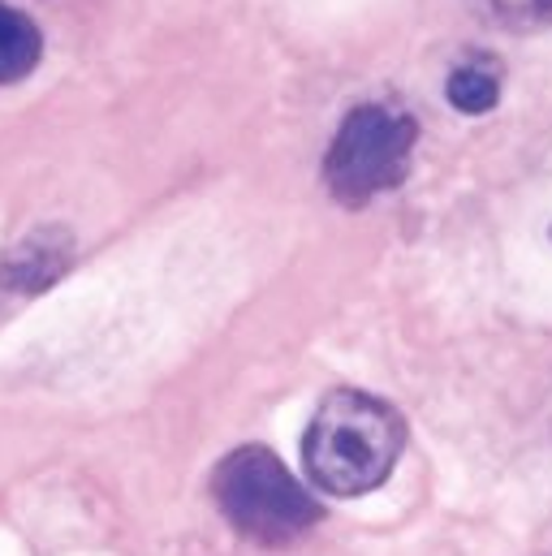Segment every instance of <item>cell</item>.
<instances>
[{
    "label": "cell",
    "mask_w": 552,
    "mask_h": 556,
    "mask_svg": "<svg viewBox=\"0 0 552 556\" xmlns=\"http://www.w3.org/2000/svg\"><path fill=\"white\" fill-rule=\"evenodd\" d=\"M471 9L505 30H544L552 26V0H471Z\"/></svg>",
    "instance_id": "7"
},
{
    "label": "cell",
    "mask_w": 552,
    "mask_h": 556,
    "mask_svg": "<svg viewBox=\"0 0 552 556\" xmlns=\"http://www.w3.org/2000/svg\"><path fill=\"white\" fill-rule=\"evenodd\" d=\"M406 444L402 415L359 389H337L319 402V410L306 427L302 457L311 483H319L333 496H363L380 488Z\"/></svg>",
    "instance_id": "1"
},
{
    "label": "cell",
    "mask_w": 552,
    "mask_h": 556,
    "mask_svg": "<svg viewBox=\"0 0 552 556\" xmlns=\"http://www.w3.org/2000/svg\"><path fill=\"white\" fill-rule=\"evenodd\" d=\"M418 126L398 104H359L324 155V181L337 203L363 207L406 181Z\"/></svg>",
    "instance_id": "3"
},
{
    "label": "cell",
    "mask_w": 552,
    "mask_h": 556,
    "mask_svg": "<svg viewBox=\"0 0 552 556\" xmlns=\"http://www.w3.org/2000/svg\"><path fill=\"white\" fill-rule=\"evenodd\" d=\"M444 96L457 113L466 117H479V113H492L497 100H501V61L497 56H466L449 70V83H444Z\"/></svg>",
    "instance_id": "5"
},
{
    "label": "cell",
    "mask_w": 552,
    "mask_h": 556,
    "mask_svg": "<svg viewBox=\"0 0 552 556\" xmlns=\"http://www.w3.org/2000/svg\"><path fill=\"white\" fill-rule=\"evenodd\" d=\"M212 496L229 518V527L264 548L293 544L319 522V505L311 501V492L264 444L234 448L212 470Z\"/></svg>",
    "instance_id": "2"
},
{
    "label": "cell",
    "mask_w": 552,
    "mask_h": 556,
    "mask_svg": "<svg viewBox=\"0 0 552 556\" xmlns=\"http://www.w3.org/2000/svg\"><path fill=\"white\" fill-rule=\"evenodd\" d=\"M74 264V233L61 225H39L17 238L0 260V289L13 293H43L48 285L70 273Z\"/></svg>",
    "instance_id": "4"
},
{
    "label": "cell",
    "mask_w": 552,
    "mask_h": 556,
    "mask_svg": "<svg viewBox=\"0 0 552 556\" xmlns=\"http://www.w3.org/2000/svg\"><path fill=\"white\" fill-rule=\"evenodd\" d=\"M43 56V35L39 26L0 0V83H22Z\"/></svg>",
    "instance_id": "6"
}]
</instances>
